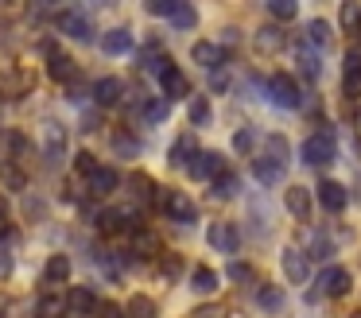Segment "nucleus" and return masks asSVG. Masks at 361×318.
<instances>
[{
  "instance_id": "f257e3e1",
  "label": "nucleus",
  "mask_w": 361,
  "mask_h": 318,
  "mask_svg": "<svg viewBox=\"0 0 361 318\" xmlns=\"http://www.w3.org/2000/svg\"><path fill=\"white\" fill-rule=\"evenodd\" d=\"M299 155H303V163H311V167H326V163H334V155H338L334 132L319 128L314 136H307L303 147H299Z\"/></svg>"
},
{
  "instance_id": "f03ea898",
  "label": "nucleus",
  "mask_w": 361,
  "mask_h": 318,
  "mask_svg": "<svg viewBox=\"0 0 361 318\" xmlns=\"http://www.w3.org/2000/svg\"><path fill=\"white\" fill-rule=\"evenodd\" d=\"M156 202L171 221H179V225H195L198 221V206L183 190H156Z\"/></svg>"
},
{
  "instance_id": "7ed1b4c3",
  "label": "nucleus",
  "mask_w": 361,
  "mask_h": 318,
  "mask_svg": "<svg viewBox=\"0 0 361 318\" xmlns=\"http://www.w3.org/2000/svg\"><path fill=\"white\" fill-rule=\"evenodd\" d=\"M268 97H272L280 109H299L303 105V93H299V85H295L291 74H272L268 78Z\"/></svg>"
},
{
  "instance_id": "20e7f679",
  "label": "nucleus",
  "mask_w": 361,
  "mask_h": 318,
  "mask_svg": "<svg viewBox=\"0 0 361 318\" xmlns=\"http://www.w3.org/2000/svg\"><path fill=\"white\" fill-rule=\"evenodd\" d=\"M350 287H353V276H350V268H342V264H330V268L319 276V291L330 295V299L350 295Z\"/></svg>"
},
{
  "instance_id": "39448f33",
  "label": "nucleus",
  "mask_w": 361,
  "mask_h": 318,
  "mask_svg": "<svg viewBox=\"0 0 361 318\" xmlns=\"http://www.w3.org/2000/svg\"><path fill=\"white\" fill-rule=\"evenodd\" d=\"M206 240H210V248H218V252H226V256H233L237 248H241V233L229 221H214L210 229H206Z\"/></svg>"
},
{
  "instance_id": "423d86ee",
  "label": "nucleus",
  "mask_w": 361,
  "mask_h": 318,
  "mask_svg": "<svg viewBox=\"0 0 361 318\" xmlns=\"http://www.w3.org/2000/svg\"><path fill=\"white\" fill-rule=\"evenodd\" d=\"M43 155H47L51 167H55V163H63V155H66V128L59 121L43 124Z\"/></svg>"
},
{
  "instance_id": "0eeeda50",
  "label": "nucleus",
  "mask_w": 361,
  "mask_h": 318,
  "mask_svg": "<svg viewBox=\"0 0 361 318\" xmlns=\"http://www.w3.org/2000/svg\"><path fill=\"white\" fill-rule=\"evenodd\" d=\"M280 264H283V276H288L291 283H307V279H311V260H307L303 248H283Z\"/></svg>"
},
{
  "instance_id": "6e6552de",
  "label": "nucleus",
  "mask_w": 361,
  "mask_h": 318,
  "mask_svg": "<svg viewBox=\"0 0 361 318\" xmlns=\"http://www.w3.org/2000/svg\"><path fill=\"white\" fill-rule=\"evenodd\" d=\"M342 85H345V97H361V51H345L342 59Z\"/></svg>"
},
{
  "instance_id": "1a4fd4ad",
  "label": "nucleus",
  "mask_w": 361,
  "mask_h": 318,
  "mask_svg": "<svg viewBox=\"0 0 361 318\" xmlns=\"http://www.w3.org/2000/svg\"><path fill=\"white\" fill-rule=\"evenodd\" d=\"M319 202H322V209H326V214H342L345 202H350V194H345L342 183H334V178H322V183H319Z\"/></svg>"
},
{
  "instance_id": "9d476101",
  "label": "nucleus",
  "mask_w": 361,
  "mask_h": 318,
  "mask_svg": "<svg viewBox=\"0 0 361 318\" xmlns=\"http://www.w3.org/2000/svg\"><path fill=\"white\" fill-rule=\"evenodd\" d=\"M187 171H190L195 178H210V183H214V178H218L221 171H226V159H221L218 152H198L195 159H190V167H187Z\"/></svg>"
},
{
  "instance_id": "9b49d317",
  "label": "nucleus",
  "mask_w": 361,
  "mask_h": 318,
  "mask_svg": "<svg viewBox=\"0 0 361 318\" xmlns=\"http://www.w3.org/2000/svg\"><path fill=\"white\" fill-rule=\"evenodd\" d=\"M190 59H195L198 66H206V70H218V66H226V47H218V43H206V39H198V43L190 47Z\"/></svg>"
},
{
  "instance_id": "f8f14e48",
  "label": "nucleus",
  "mask_w": 361,
  "mask_h": 318,
  "mask_svg": "<svg viewBox=\"0 0 361 318\" xmlns=\"http://www.w3.org/2000/svg\"><path fill=\"white\" fill-rule=\"evenodd\" d=\"M159 85H164V101L171 105V101H179V97H187L190 93V82H187V74H183L179 66H171L164 78H159Z\"/></svg>"
},
{
  "instance_id": "ddd939ff",
  "label": "nucleus",
  "mask_w": 361,
  "mask_h": 318,
  "mask_svg": "<svg viewBox=\"0 0 361 318\" xmlns=\"http://www.w3.org/2000/svg\"><path fill=\"white\" fill-rule=\"evenodd\" d=\"M117 183H121V175L113 167H97L94 175L86 178V186H90V194H94V198H105V194H113L117 190Z\"/></svg>"
},
{
  "instance_id": "4468645a",
  "label": "nucleus",
  "mask_w": 361,
  "mask_h": 318,
  "mask_svg": "<svg viewBox=\"0 0 361 318\" xmlns=\"http://www.w3.org/2000/svg\"><path fill=\"white\" fill-rule=\"evenodd\" d=\"M66 307L74 310V318H86V314H97V307H102V302H97V295L90 291V287H74L71 299H66Z\"/></svg>"
},
{
  "instance_id": "2eb2a0df",
  "label": "nucleus",
  "mask_w": 361,
  "mask_h": 318,
  "mask_svg": "<svg viewBox=\"0 0 361 318\" xmlns=\"http://www.w3.org/2000/svg\"><path fill=\"white\" fill-rule=\"evenodd\" d=\"M59 27H63L71 39H78V43H86V39L94 35L90 20H86V16H78V12H59Z\"/></svg>"
},
{
  "instance_id": "dca6fc26",
  "label": "nucleus",
  "mask_w": 361,
  "mask_h": 318,
  "mask_svg": "<svg viewBox=\"0 0 361 318\" xmlns=\"http://www.w3.org/2000/svg\"><path fill=\"white\" fill-rule=\"evenodd\" d=\"M283 206H288L291 217H311V194H307V186H288V194H283Z\"/></svg>"
},
{
  "instance_id": "f3484780",
  "label": "nucleus",
  "mask_w": 361,
  "mask_h": 318,
  "mask_svg": "<svg viewBox=\"0 0 361 318\" xmlns=\"http://www.w3.org/2000/svg\"><path fill=\"white\" fill-rule=\"evenodd\" d=\"M257 307L264 310V314H283V307H288V299H283V291L276 283H264L257 291Z\"/></svg>"
},
{
  "instance_id": "a211bd4d",
  "label": "nucleus",
  "mask_w": 361,
  "mask_h": 318,
  "mask_svg": "<svg viewBox=\"0 0 361 318\" xmlns=\"http://www.w3.org/2000/svg\"><path fill=\"white\" fill-rule=\"evenodd\" d=\"M121 90H125L121 78H97V82H94V101H97V105H117Z\"/></svg>"
},
{
  "instance_id": "6ab92c4d",
  "label": "nucleus",
  "mask_w": 361,
  "mask_h": 318,
  "mask_svg": "<svg viewBox=\"0 0 361 318\" xmlns=\"http://www.w3.org/2000/svg\"><path fill=\"white\" fill-rule=\"evenodd\" d=\"M102 51H105V54H125V51H133V31H128V27H113V31H105Z\"/></svg>"
},
{
  "instance_id": "aec40b11",
  "label": "nucleus",
  "mask_w": 361,
  "mask_h": 318,
  "mask_svg": "<svg viewBox=\"0 0 361 318\" xmlns=\"http://www.w3.org/2000/svg\"><path fill=\"white\" fill-rule=\"evenodd\" d=\"M198 155V147H195V140L190 136H179L171 144V152H167V163H171V167H190V159H195Z\"/></svg>"
},
{
  "instance_id": "412c9836",
  "label": "nucleus",
  "mask_w": 361,
  "mask_h": 318,
  "mask_svg": "<svg viewBox=\"0 0 361 318\" xmlns=\"http://www.w3.org/2000/svg\"><path fill=\"white\" fill-rule=\"evenodd\" d=\"M218 283H221V279H218V271H214V268H206V264H198V268L190 271V287H195L198 295H214V291H218Z\"/></svg>"
},
{
  "instance_id": "4be33fe9",
  "label": "nucleus",
  "mask_w": 361,
  "mask_h": 318,
  "mask_svg": "<svg viewBox=\"0 0 361 318\" xmlns=\"http://www.w3.org/2000/svg\"><path fill=\"white\" fill-rule=\"evenodd\" d=\"M94 225L105 237H113V233L125 229V209H102V214H94Z\"/></svg>"
},
{
  "instance_id": "5701e85b",
  "label": "nucleus",
  "mask_w": 361,
  "mask_h": 318,
  "mask_svg": "<svg viewBox=\"0 0 361 318\" xmlns=\"http://www.w3.org/2000/svg\"><path fill=\"white\" fill-rule=\"evenodd\" d=\"M252 175H257L264 186H276V183L283 178V167H276L272 159H264V155H257V159H252Z\"/></svg>"
},
{
  "instance_id": "b1692460",
  "label": "nucleus",
  "mask_w": 361,
  "mask_h": 318,
  "mask_svg": "<svg viewBox=\"0 0 361 318\" xmlns=\"http://www.w3.org/2000/svg\"><path fill=\"white\" fill-rule=\"evenodd\" d=\"M47 74L55 78V82H71V74H74V62L66 59L63 51H51V59H47Z\"/></svg>"
},
{
  "instance_id": "393cba45",
  "label": "nucleus",
  "mask_w": 361,
  "mask_h": 318,
  "mask_svg": "<svg viewBox=\"0 0 361 318\" xmlns=\"http://www.w3.org/2000/svg\"><path fill=\"white\" fill-rule=\"evenodd\" d=\"M280 47H283V31L276 27V23H272V27H260L257 31V51L272 54V51H280Z\"/></svg>"
},
{
  "instance_id": "a878e982",
  "label": "nucleus",
  "mask_w": 361,
  "mask_h": 318,
  "mask_svg": "<svg viewBox=\"0 0 361 318\" xmlns=\"http://www.w3.org/2000/svg\"><path fill=\"white\" fill-rule=\"evenodd\" d=\"M43 279H47V283H63V279H71V260H66V256H51L47 268H43Z\"/></svg>"
},
{
  "instance_id": "bb28decb",
  "label": "nucleus",
  "mask_w": 361,
  "mask_h": 318,
  "mask_svg": "<svg viewBox=\"0 0 361 318\" xmlns=\"http://www.w3.org/2000/svg\"><path fill=\"white\" fill-rule=\"evenodd\" d=\"M0 183L8 186V190H24L27 175H24V167H16V163H0Z\"/></svg>"
},
{
  "instance_id": "cd10ccee",
  "label": "nucleus",
  "mask_w": 361,
  "mask_h": 318,
  "mask_svg": "<svg viewBox=\"0 0 361 318\" xmlns=\"http://www.w3.org/2000/svg\"><path fill=\"white\" fill-rule=\"evenodd\" d=\"M237 190H241V178H237L233 171H221V175L214 178V198H233Z\"/></svg>"
},
{
  "instance_id": "c85d7f7f",
  "label": "nucleus",
  "mask_w": 361,
  "mask_h": 318,
  "mask_svg": "<svg viewBox=\"0 0 361 318\" xmlns=\"http://www.w3.org/2000/svg\"><path fill=\"white\" fill-rule=\"evenodd\" d=\"M264 147H268L264 159H272L276 167H288V140H283V136H268Z\"/></svg>"
},
{
  "instance_id": "c756f323",
  "label": "nucleus",
  "mask_w": 361,
  "mask_h": 318,
  "mask_svg": "<svg viewBox=\"0 0 361 318\" xmlns=\"http://www.w3.org/2000/svg\"><path fill=\"white\" fill-rule=\"evenodd\" d=\"M133 248H136V256H156L159 237H156V233H148V229H140V233H133Z\"/></svg>"
},
{
  "instance_id": "7c9ffc66",
  "label": "nucleus",
  "mask_w": 361,
  "mask_h": 318,
  "mask_svg": "<svg viewBox=\"0 0 361 318\" xmlns=\"http://www.w3.org/2000/svg\"><path fill=\"white\" fill-rule=\"evenodd\" d=\"M295 59H299V70H303L307 78H319V54H314V51H311V47H307V43H299Z\"/></svg>"
},
{
  "instance_id": "2f4dec72",
  "label": "nucleus",
  "mask_w": 361,
  "mask_h": 318,
  "mask_svg": "<svg viewBox=\"0 0 361 318\" xmlns=\"http://www.w3.org/2000/svg\"><path fill=\"white\" fill-rule=\"evenodd\" d=\"M307 260H330V252H334V245H330V237H322V233H314L311 237V248H303Z\"/></svg>"
},
{
  "instance_id": "473e14b6",
  "label": "nucleus",
  "mask_w": 361,
  "mask_h": 318,
  "mask_svg": "<svg viewBox=\"0 0 361 318\" xmlns=\"http://www.w3.org/2000/svg\"><path fill=\"white\" fill-rule=\"evenodd\" d=\"M128 186H133V194L140 202H156V183H152L148 175H133V178H128Z\"/></svg>"
},
{
  "instance_id": "72a5a7b5",
  "label": "nucleus",
  "mask_w": 361,
  "mask_h": 318,
  "mask_svg": "<svg viewBox=\"0 0 361 318\" xmlns=\"http://www.w3.org/2000/svg\"><path fill=\"white\" fill-rule=\"evenodd\" d=\"M128 318H156V302H152L148 295H133V302H128Z\"/></svg>"
},
{
  "instance_id": "f704fd0d",
  "label": "nucleus",
  "mask_w": 361,
  "mask_h": 318,
  "mask_svg": "<svg viewBox=\"0 0 361 318\" xmlns=\"http://www.w3.org/2000/svg\"><path fill=\"white\" fill-rule=\"evenodd\" d=\"M167 113H171V105H167L164 97H159V101H148V105H144V121H148V124H164Z\"/></svg>"
},
{
  "instance_id": "c9c22d12",
  "label": "nucleus",
  "mask_w": 361,
  "mask_h": 318,
  "mask_svg": "<svg viewBox=\"0 0 361 318\" xmlns=\"http://www.w3.org/2000/svg\"><path fill=\"white\" fill-rule=\"evenodd\" d=\"M307 39H311L314 47H326L330 43V23L326 20H311L307 23Z\"/></svg>"
},
{
  "instance_id": "e433bc0d",
  "label": "nucleus",
  "mask_w": 361,
  "mask_h": 318,
  "mask_svg": "<svg viewBox=\"0 0 361 318\" xmlns=\"http://www.w3.org/2000/svg\"><path fill=\"white\" fill-rule=\"evenodd\" d=\"M113 147H117V155H125V159H136V152H140V144H136L128 132H117V136H113Z\"/></svg>"
},
{
  "instance_id": "4c0bfd02",
  "label": "nucleus",
  "mask_w": 361,
  "mask_h": 318,
  "mask_svg": "<svg viewBox=\"0 0 361 318\" xmlns=\"http://www.w3.org/2000/svg\"><path fill=\"white\" fill-rule=\"evenodd\" d=\"M63 307H66V299L47 295V299H39V318H63Z\"/></svg>"
},
{
  "instance_id": "58836bf2",
  "label": "nucleus",
  "mask_w": 361,
  "mask_h": 318,
  "mask_svg": "<svg viewBox=\"0 0 361 318\" xmlns=\"http://www.w3.org/2000/svg\"><path fill=\"white\" fill-rule=\"evenodd\" d=\"M171 23L187 31V27H195V23H198V12L190 4H179V8H175V16H171Z\"/></svg>"
},
{
  "instance_id": "ea45409f",
  "label": "nucleus",
  "mask_w": 361,
  "mask_h": 318,
  "mask_svg": "<svg viewBox=\"0 0 361 318\" xmlns=\"http://www.w3.org/2000/svg\"><path fill=\"white\" fill-rule=\"evenodd\" d=\"M190 121H195V124H210V101H206V97H190Z\"/></svg>"
},
{
  "instance_id": "a19ab883",
  "label": "nucleus",
  "mask_w": 361,
  "mask_h": 318,
  "mask_svg": "<svg viewBox=\"0 0 361 318\" xmlns=\"http://www.w3.org/2000/svg\"><path fill=\"white\" fill-rule=\"evenodd\" d=\"M268 12H272V20H295L299 8L291 4V0H272V4H268Z\"/></svg>"
},
{
  "instance_id": "79ce46f5",
  "label": "nucleus",
  "mask_w": 361,
  "mask_h": 318,
  "mask_svg": "<svg viewBox=\"0 0 361 318\" xmlns=\"http://www.w3.org/2000/svg\"><path fill=\"white\" fill-rule=\"evenodd\" d=\"M233 147H237L241 155H249L252 147H257V132H252V128H241V132L233 136Z\"/></svg>"
},
{
  "instance_id": "37998d69",
  "label": "nucleus",
  "mask_w": 361,
  "mask_h": 318,
  "mask_svg": "<svg viewBox=\"0 0 361 318\" xmlns=\"http://www.w3.org/2000/svg\"><path fill=\"white\" fill-rule=\"evenodd\" d=\"M74 167H78L82 171V175H94V171H97V159H94V152H78V155H74Z\"/></svg>"
},
{
  "instance_id": "c03bdc74",
  "label": "nucleus",
  "mask_w": 361,
  "mask_h": 318,
  "mask_svg": "<svg viewBox=\"0 0 361 318\" xmlns=\"http://www.w3.org/2000/svg\"><path fill=\"white\" fill-rule=\"evenodd\" d=\"M342 27H345V31L361 27V8H357V4H345V8H342Z\"/></svg>"
},
{
  "instance_id": "a18cd8bd",
  "label": "nucleus",
  "mask_w": 361,
  "mask_h": 318,
  "mask_svg": "<svg viewBox=\"0 0 361 318\" xmlns=\"http://www.w3.org/2000/svg\"><path fill=\"white\" fill-rule=\"evenodd\" d=\"M175 8H179V0H152V4H148V12H152V16H167V20H171V16H175Z\"/></svg>"
},
{
  "instance_id": "49530a36",
  "label": "nucleus",
  "mask_w": 361,
  "mask_h": 318,
  "mask_svg": "<svg viewBox=\"0 0 361 318\" xmlns=\"http://www.w3.org/2000/svg\"><path fill=\"white\" fill-rule=\"evenodd\" d=\"M229 279H237V283H249V279H252V268H249V264H229Z\"/></svg>"
},
{
  "instance_id": "de8ad7c7",
  "label": "nucleus",
  "mask_w": 361,
  "mask_h": 318,
  "mask_svg": "<svg viewBox=\"0 0 361 318\" xmlns=\"http://www.w3.org/2000/svg\"><path fill=\"white\" fill-rule=\"evenodd\" d=\"M159 271H164L167 279L179 276V271H183V260H179V256H167V260H159Z\"/></svg>"
},
{
  "instance_id": "09e8293b",
  "label": "nucleus",
  "mask_w": 361,
  "mask_h": 318,
  "mask_svg": "<svg viewBox=\"0 0 361 318\" xmlns=\"http://www.w3.org/2000/svg\"><path fill=\"white\" fill-rule=\"evenodd\" d=\"M12 268H16V264H12V252L0 248V279H12Z\"/></svg>"
},
{
  "instance_id": "8fccbe9b",
  "label": "nucleus",
  "mask_w": 361,
  "mask_h": 318,
  "mask_svg": "<svg viewBox=\"0 0 361 318\" xmlns=\"http://www.w3.org/2000/svg\"><path fill=\"white\" fill-rule=\"evenodd\" d=\"M97 318H125V310L117 302H105V307H97Z\"/></svg>"
},
{
  "instance_id": "3c124183",
  "label": "nucleus",
  "mask_w": 361,
  "mask_h": 318,
  "mask_svg": "<svg viewBox=\"0 0 361 318\" xmlns=\"http://www.w3.org/2000/svg\"><path fill=\"white\" fill-rule=\"evenodd\" d=\"M190 318H226V310H221V307H198Z\"/></svg>"
},
{
  "instance_id": "603ef678",
  "label": "nucleus",
  "mask_w": 361,
  "mask_h": 318,
  "mask_svg": "<svg viewBox=\"0 0 361 318\" xmlns=\"http://www.w3.org/2000/svg\"><path fill=\"white\" fill-rule=\"evenodd\" d=\"M4 237H8V217L0 214V240H4Z\"/></svg>"
},
{
  "instance_id": "864d4df0",
  "label": "nucleus",
  "mask_w": 361,
  "mask_h": 318,
  "mask_svg": "<svg viewBox=\"0 0 361 318\" xmlns=\"http://www.w3.org/2000/svg\"><path fill=\"white\" fill-rule=\"evenodd\" d=\"M353 318H361V310H357V314H353Z\"/></svg>"
}]
</instances>
